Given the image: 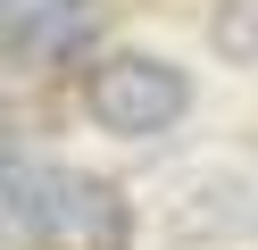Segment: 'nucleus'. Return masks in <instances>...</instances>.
<instances>
[{"mask_svg":"<svg viewBox=\"0 0 258 250\" xmlns=\"http://www.w3.org/2000/svg\"><path fill=\"white\" fill-rule=\"evenodd\" d=\"M84 100H92V117H100L108 133H125V142H150V133L183 125L191 83H183V67L150 59V50H125V59H100V67H92Z\"/></svg>","mask_w":258,"mask_h":250,"instance_id":"nucleus-2","label":"nucleus"},{"mask_svg":"<svg viewBox=\"0 0 258 250\" xmlns=\"http://www.w3.org/2000/svg\"><path fill=\"white\" fill-rule=\"evenodd\" d=\"M9 225L50 233L67 250H125L134 242V209H125L117 183L84 175V167H50L42 175L25 150H9Z\"/></svg>","mask_w":258,"mask_h":250,"instance_id":"nucleus-1","label":"nucleus"},{"mask_svg":"<svg viewBox=\"0 0 258 250\" xmlns=\"http://www.w3.org/2000/svg\"><path fill=\"white\" fill-rule=\"evenodd\" d=\"M92 25H100L92 0H0V42L17 67H50L67 50H84Z\"/></svg>","mask_w":258,"mask_h":250,"instance_id":"nucleus-3","label":"nucleus"},{"mask_svg":"<svg viewBox=\"0 0 258 250\" xmlns=\"http://www.w3.org/2000/svg\"><path fill=\"white\" fill-rule=\"evenodd\" d=\"M217 50L225 59H258V0H225L217 9Z\"/></svg>","mask_w":258,"mask_h":250,"instance_id":"nucleus-4","label":"nucleus"}]
</instances>
